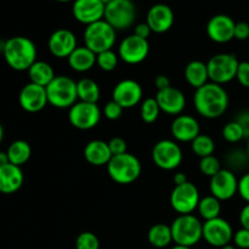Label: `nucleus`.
<instances>
[{
    "label": "nucleus",
    "mask_w": 249,
    "mask_h": 249,
    "mask_svg": "<svg viewBox=\"0 0 249 249\" xmlns=\"http://www.w3.org/2000/svg\"><path fill=\"white\" fill-rule=\"evenodd\" d=\"M212 196L219 201H229L238 192V180L229 169H221L218 174L211 178L209 182Z\"/></svg>",
    "instance_id": "14"
},
{
    "label": "nucleus",
    "mask_w": 249,
    "mask_h": 249,
    "mask_svg": "<svg viewBox=\"0 0 249 249\" xmlns=\"http://www.w3.org/2000/svg\"><path fill=\"white\" fill-rule=\"evenodd\" d=\"M48 101L56 108H71L77 102V83L67 75H56L46 87Z\"/></svg>",
    "instance_id": "5"
},
{
    "label": "nucleus",
    "mask_w": 249,
    "mask_h": 249,
    "mask_svg": "<svg viewBox=\"0 0 249 249\" xmlns=\"http://www.w3.org/2000/svg\"><path fill=\"white\" fill-rule=\"evenodd\" d=\"M240 223L243 229H247V230H249V203L246 204V206L241 209Z\"/></svg>",
    "instance_id": "46"
},
{
    "label": "nucleus",
    "mask_w": 249,
    "mask_h": 249,
    "mask_svg": "<svg viewBox=\"0 0 249 249\" xmlns=\"http://www.w3.org/2000/svg\"><path fill=\"white\" fill-rule=\"evenodd\" d=\"M150 53V44L147 39L131 34L122 40L118 48V56L128 65H138L146 60Z\"/></svg>",
    "instance_id": "12"
},
{
    "label": "nucleus",
    "mask_w": 249,
    "mask_h": 249,
    "mask_svg": "<svg viewBox=\"0 0 249 249\" xmlns=\"http://www.w3.org/2000/svg\"><path fill=\"white\" fill-rule=\"evenodd\" d=\"M2 138H4V128H2L1 123H0V143H1Z\"/></svg>",
    "instance_id": "51"
},
{
    "label": "nucleus",
    "mask_w": 249,
    "mask_h": 249,
    "mask_svg": "<svg viewBox=\"0 0 249 249\" xmlns=\"http://www.w3.org/2000/svg\"><path fill=\"white\" fill-rule=\"evenodd\" d=\"M233 245L238 249H249V230L240 229L233 233Z\"/></svg>",
    "instance_id": "39"
},
{
    "label": "nucleus",
    "mask_w": 249,
    "mask_h": 249,
    "mask_svg": "<svg viewBox=\"0 0 249 249\" xmlns=\"http://www.w3.org/2000/svg\"><path fill=\"white\" fill-rule=\"evenodd\" d=\"M31 83L46 88L56 77L53 68L45 61H36L28 70Z\"/></svg>",
    "instance_id": "27"
},
{
    "label": "nucleus",
    "mask_w": 249,
    "mask_h": 249,
    "mask_svg": "<svg viewBox=\"0 0 249 249\" xmlns=\"http://www.w3.org/2000/svg\"><path fill=\"white\" fill-rule=\"evenodd\" d=\"M84 157L88 163L95 167L107 165L111 158L113 157L108 147V142L102 140H92L85 146Z\"/></svg>",
    "instance_id": "24"
},
{
    "label": "nucleus",
    "mask_w": 249,
    "mask_h": 249,
    "mask_svg": "<svg viewBox=\"0 0 249 249\" xmlns=\"http://www.w3.org/2000/svg\"><path fill=\"white\" fill-rule=\"evenodd\" d=\"M220 249H237V248H236L235 245H231V243H229V245L224 246V247H221Z\"/></svg>",
    "instance_id": "49"
},
{
    "label": "nucleus",
    "mask_w": 249,
    "mask_h": 249,
    "mask_svg": "<svg viewBox=\"0 0 249 249\" xmlns=\"http://www.w3.org/2000/svg\"><path fill=\"white\" fill-rule=\"evenodd\" d=\"M249 38V23L247 22H237L235 26V39L246 40Z\"/></svg>",
    "instance_id": "43"
},
{
    "label": "nucleus",
    "mask_w": 249,
    "mask_h": 249,
    "mask_svg": "<svg viewBox=\"0 0 249 249\" xmlns=\"http://www.w3.org/2000/svg\"><path fill=\"white\" fill-rule=\"evenodd\" d=\"M173 180H174L175 186H178V185H182L185 184V182L189 181V180H187V177L184 174V173H177V174L174 175V178H173Z\"/></svg>",
    "instance_id": "47"
},
{
    "label": "nucleus",
    "mask_w": 249,
    "mask_h": 249,
    "mask_svg": "<svg viewBox=\"0 0 249 249\" xmlns=\"http://www.w3.org/2000/svg\"><path fill=\"white\" fill-rule=\"evenodd\" d=\"M116 29L105 19L87 26L84 31V43L88 49L97 53L112 50L116 44Z\"/></svg>",
    "instance_id": "6"
},
{
    "label": "nucleus",
    "mask_w": 249,
    "mask_h": 249,
    "mask_svg": "<svg viewBox=\"0 0 249 249\" xmlns=\"http://www.w3.org/2000/svg\"><path fill=\"white\" fill-rule=\"evenodd\" d=\"M223 136L228 142H238V141H241L246 136L245 128H243L242 124L238 121L229 122V123L224 126Z\"/></svg>",
    "instance_id": "34"
},
{
    "label": "nucleus",
    "mask_w": 249,
    "mask_h": 249,
    "mask_svg": "<svg viewBox=\"0 0 249 249\" xmlns=\"http://www.w3.org/2000/svg\"><path fill=\"white\" fill-rule=\"evenodd\" d=\"M112 97H113V101L121 105L123 108H131L136 106L142 99V88L133 79L121 80L114 87Z\"/></svg>",
    "instance_id": "18"
},
{
    "label": "nucleus",
    "mask_w": 249,
    "mask_h": 249,
    "mask_svg": "<svg viewBox=\"0 0 249 249\" xmlns=\"http://www.w3.org/2000/svg\"><path fill=\"white\" fill-rule=\"evenodd\" d=\"M105 6L101 0H74L72 14L77 21L89 26L104 19Z\"/></svg>",
    "instance_id": "17"
},
{
    "label": "nucleus",
    "mask_w": 249,
    "mask_h": 249,
    "mask_svg": "<svg viewBox=\"0 0 249 249\" xmlns=\"http://www.w3.org/2000/svg\"><path fill=\"white\" fill-rule=\"evenodd\" d=\"M196 111L202 117L215 119L223 116L229 107V95L223 85L216 83H207L196 89L194 96Z\"/></svg>",
    "instance_id": "1"
},
{
    "label": "nucleus",
    "mask_w": 249,
    "mask_h": 249,
    "mask_svg": "<svg viewBox=\"0 0 249 249\" xmlns=\"http://www.w3.org/2000/svg\"><path fill=\"white\" fill-rule=\"evenodd\" d=\"M146 23L155 33H165L174 23V12L168 5L156 4L148 10Z\"/></svg>",
    "instance_id": "21"
},
{
    "label": "nucleus",
    "mask_w": 249,
    "mask_h": 249,
    "mask_svg": "<svg viewBox=\"0 0 249 249\" xmlns=\"http://www.w3.org/2000/svg\"><path fill=\"white\" fill-rule=\"evenodd\" d=\"M199 201L201 198L198 189L190 181L175 186L170 195V204L180 215L194 213V211H196L198 207Z\"/></svg>",
    "instance_id": "9"
},
{
    "label": "nucleus",
    "mask_w": 249,
    "mask_h": 249,
    "mask_svg": "<svg viewBox=\"0 0 249 249\" xmlns=\"http://www.w3.org/2000/svg\"><path fill=\"white\" fill-rule=\"evenodd\" d=\"M155 85H156V88L158 89V91H160V90L167 89V88L172 87V84H170V79L164 74H160L156 77Z\"/></svg>",
    "instance_id": "45"
},
{
    "label": "nucleus",
    "mask_w": 249,
    "mask_h": 249,
    "mask_svg": "<svg viewBox=\"0 0 249 249\" xmlns=\"http://www.w3.org/2000/svg\"><path fill=\"white\" fill-rule=\"evenodd\" d=\"M247 156L249 158V140H248V145H247Z\"/></svg>",
    "instance_id": "53"
},
{
    "label": "nucleus",
    "mask_w": 249,
    "mask_h": 249,
    "mask_svg": "<svg viewBox=\"0 0 249 249\" xmlns=\"http://www.w3.org/2000/svg\"><path fill=\"white\" fill-rule=\"evenodd\" d=\"M185 78H186V82L195 89L203 87L208 83L209 79L207 63L198 60L191 61L185 68Z\"/></svg>",
    "instance_id": "26"
},
{
    "label": "nucleus",
    "mask_w": 249,
    "mask_h": 249,
    "mask_svg": "<svg viewBox=\"0 0 249 249\" xmlns=\"http://www.w3.org/2000/svg\"><path fill=\"white\" fill-rule=\"evenodd\" d=\"M56 1H60V2H68V1H74V0H56Z\"/></svg>",
    "instance_id": "52"
},
{
    "label": "nucleus",
    "mask_w": 249,
    "mask_h": 249,
    "mask_svg": "<svg viewBox=\"0 0 249 249\" xmlns=\"http://www.w3.org/2000/svg\"><path fill=\"white\" fill-rule=\"evenodd\" d=\"M68 63L75 72H87L96 63V53H92L87 46H78L68 57Z\"/></svg>",
    "instance_id": "25"
},
{
    "label": "nucleus",
    "mask_w": 249,
    "mask_h": 249,
    "mask_svg": "<svg viewBox=\"0 0 249 249\" xmlns=\"http://www.w3.org/2000/svg\"><path fill=\"white\" fill-rule=\"evenodd\" d=\"M24 181L23 172L21 167L7 163L0 165V192L4 195H11L18 191Z\"/></svg>",
    "instance_id": "23"
},
{
    "label": "nucleus",
    "mask_w": 249,
    "mask_h": 249,
    "mask_svg": "<svg viewBox=\"0 0 249 249\" xmlns=\"http://www.w3.org/2000/svg\"><path fill=\"white\" fill-rule=\"evenodd\" d=\"M221 169H223V168H221L220 160H219L215 156H208V157L201 158V160H199V170H201L204 175H207V177H214V175L218 174Z\"/></svg>",
    "instance_id": "36"
},
{
    "label": "nucleus",
    "mask_w": 249,
    "mask_h": 249,
    "mask_svg": "<svg viewBox=\"0 0 249 249\" xmlns=\"http://www.w3.org/2000/svg\"><path fill=\"white\" fill-rule=\"evenodd\" d=\"M9 162V157H7L6 152H0V165L7 164Z\"/></svg>",
    "instance_id": "48"
},
{
    "label": "nucleus",
    "mask_w": 249,
    "mask_h": 249,
    "mask_svg": "<svg viewBox=\"0 0 249 249\" xmlns=\"http://www.w3.org/2000/svg\"><path fill=\"white\" fill-rule=\"evenodd\" d=\"M2 53L7 65L15 71H28L36 61V44L26 36H12L5 41Z\"/></svg>",
    "instance_id": "2"
},
{
    "label": "nucleus",
    "mask_w": 249,
    "mask_h": 249,
    "mask_svg": "<svg viewBox=\"0 0 249 249\" xmlns=\"http://www.w3.org/2000/svg\"><path fill=\"white\" fill-rule=\"evenodd\" d=\"M119 56L113 50H107L96 55V63L105 72H112L118 65Z\"/></svg>",
    "instance_id": "35"
},
{
    "label": "nucleus",
    "mask_w": 249,
    "mask_h": 249,
    "mask_svg": "<svg viewBox=\"0 0 249 249\" xmlns=\"http://www.w3.org/2000/svg\"><path fill=\"white\" fill-rule=\"evenodd\" d=\"M107 172L114 182L128 185L138 180L141 174V163L131 153L125 152L111 158L107 164Z\"/></svg>",
    "instance_id": "4"
},
{
    "label": "nucleus",
    "mask_w": 249,
    "mask_h": 249,
    "mask_svg": "<svg viewBox=\"0 0 249 249\" xmlns=\"http://www.w3.org/2000/svg\"><path fill=\"white\" fill-rule=\"evenodd\" d=\"M108 147L111 150L112 156L123 155L126 152V142L122 138H113L109 140Z\"/></svg>",
    "instance_id": "41"
},
{
    "label": "nucleus",
    "mask_w": 249,
    "mask_h": 249,
    "mask_svg": "<svg viewBox=\"0 0 249 249\" xmlns=\"http://www.w3.org/2000/svg\"><path fill=\"white\" fill-rule=\"evenodd\" d=\"M232 226L223 218H215L203 223V238L208 245L221 248L229 245L233 237Z\"/></svg>",
    "instance_id": "13"
},
{
    "label": "nucleus",
    "mask_w": 249,
    "mask_h": 249,
    "mask_svg": "<svg viewBox=\"0 0 249 249\" xmlns=\"http://www.w3.org/2000/svg\"><path fill=\"white\" fill-rule=\"evenodd\" d=\"M6 153L7 157H9V162L11 164L21 167V165L26 164L29 160V158H31L32 148L27 141L16 140L9 146Z\"/></svg>",
    "instance_id": "28"
},
{
    "label": "nucleus",
    "mask_w": 249,
    "mask_h": 249,
    "mask_svg": "<svg viewBox=\"0 0 249 249\" xmlns=\"http://www.w3.org/2000/svg\"><path fill=\"white\" fill-rule=\"evenodd\" d=\"M77 94L79 101L97 104L100 99L99 84L90 78H83L77 83Z\"/></svg>",
    "instance_id": "30"
},
{
    "label": "nucleus",
    "mask_w": 249,
    "mask_h": 249,
    "mask_svg": "<svg viewBox=\"0 0 249 249\" xmlns=\"http://www.w3.org/2000/svg\"><path fill=\"white\" fill-rule=\"evenodd\" d=\"M136 7L131 0H111L105 6L104 19L116 31H123L134 24Z\"/></svg>",
    "instance_id": "7"
},
{
    "label": "nucleus",
    "mask_w": 249,
    "mask_h": 249,
    "mask_svg": "<svg viewBox=\"0 0 249 249\" xmlns=\"http://www.w3.org/2000/svg\"><path fill=\"white\" fill-rule=\"evenodd\" d=\"M175 245L192 247L203 238V224L192 214L179 215L170 225Z\"/></svg>",
    "instance_id": "3"
},
{
    "label": "nucleus",
    "mask_w": 249,
    "mask_h": 249,
    "mask_svg": "<svg viewBox=\"0 0 249 249\" xmlns=\"http://www.w3.org/2000/svg\"><path fill=\"white\" fill-rule=\"evenodd\" d=\"M160 108L157 104V100L155 97H148L141 104L140 116L145 123H155L160 116Z\"/></svg>",
    "instance_id": "33"
},
{
    "label": "nucleus",
    "mask_w": 249,
    "mask_h": 249,
    "mask_svg": "<svg viewBox=\"0 0 249 249\" xmlns=\"http://www.w3.org/2000/svg\"><path fill=\"white\" fill-rule=\"evenodd\" d=\"M236 79L238 80L242 87L249 89V62L248 61H242L238 66L237 74H236Z\"/></svg>",
    "instance_id": "40"
},
{
    "label": "nucleus",
    "mask_w": 249,
    "mask_h": 249,
    "mask_svg": "<svg viewBox=\"0 0 249 249\" xmlns=\"http://www.w3.org/2000/svg\"><path fill=\"white\" fill-rule=\"evenodd\" d=\"M240 61L233 53H218L207 62L209 79L216 84H226L235 79Z\"/></svg>",
    "instance_id": "8"
},
{
    "label": "nucleus",
    "mask_w": 249,
    "mask_h": 249,
    "mask_svg": "<svg viewBox=\"0 0 249 249\" xmlns=\"http://www.w3.org/2000/svg\"><path fill=\"white\" fill-rule=\"evenodd\" d=\"M75 249H100V241L94 232L85 231L78 235Z\"/></svg>",
    "instance_id": "37"
},
{
    "label": "nucleus",
    "mask_w": 249,
    "mask_h": 249,
    "mask_svg": "<svg viewBox=\"0 0 249 249\" xmlns=\"http://www.w3.org/2000/svg\"><path fill=\"white\" fill-rule=\"evenodd\" d=\"M151 33H152V31H151L150 26H148L146 22L136 24L135 28H134V34L138 36H140V38H143V39H147L148 36H150Z\"/></svg>",
    "instance_id": "44"
},
{
    "label": "nucleus",
    "mask_w": 249,
    "mask_h": 249,
    "mask_svg": "<svg viewBox=\"0 0 249 249\" xmlns=\"http://www.w3.org/2000/svg\"><path fill=\"white\" fill-rule=\"evenodd\" d=\"M101 1H102V2H104V4H105V5H106V4H107V2H109V1H111V0H101Z\"/></svg>",
    "instance_id": "54"
},
{
    "label": "nucleus",
    "mask_w": 249,
    "mask_h": 249,
    "mask_svg": "<svg viewBox=\"0 0 249 249\" xmlns=\"http://www.w3.org/2000/svg\"><path fill=\"white\" fill-rule=\"evenodd\" d=\"M191 148L195 155L198 156L199 158H204L213 155L214 150H215V142L209 135L199 134L191 142Z\"/></svg>",
    "instance_id": "32"
},
{
    "label": "nucleus",
    "mask_w": 249,
    "mask_h": 249,
    "mask_svg": "<svg viewBox=\"0 0 249 249\" xmlns=\"http://www.w3.org/2000/svg\"><path fill=\"white\" fill-rule=\"evenodd\" d=\"M197 211H198L199 216L204 219V221L212 220V219L219 218L220 215L221 203L214 196H207L199 201Z\"/></svg>",
    "instance_id": "31"
},
{
    "label": "nucleus",
    "mask_w": 249,
    "mask_h": 249,
    "mask_svg": "<svg viewBox=\"0 0 249 249\" xmlns=\"http://www.w3.org/2000/svg\"><path fill=\"white\" fill-rule=\"evenodd\" d=\"M236 22L228 15H215L207 24V34L215 43L225 44L235 38Z\"/></svg>",
    "instance_id": "16"
},
{
    "label": "nucleus",
    "mask_w": 249,
    "mask_h": 249,
    "mask_svg": "<svg viewBox=\"0 0 249 249\" xmlns=\"http://www.w3.org/2000/svg\"><path fill=\"white\" fill-rule=\"evenodd\" d=\"M147 238L155 248H165L173 242L172 229L165 224H156L148 231Z\"/></svg>",
    "instance_id": "29"
},
{
    "label": "nucleus",
    "mask_w": 249,
    "mask_h": 249,
    "mask_svg": "<svg viewBox=\"0 0 249 249\" xmlns=\"http://www.w3.org/2000/svg\"><path fill=\"white\" fill-rule=\"evenodd\" d=\"M19 106L29 113H36L49 104L46 88L34 83H28L21 89L18 95Z\"/></svg>",
    "instance_id": "15"
},
{
    "label": "nucleus",
    "mask_w": 249,
    "mask_h": 249,
    "mask_svg": "<svg viewBox=\"0 0 249 249\" xmlns=\"http://www.w3.org/2000/svg\"><path fill=\"white\" fill-rule=\"evenodd\" d=\"M160 111L170 116H180L186 107V99L181 90L174 87L160 90L155 97Z\"/></svg>",
    "instance_id": "20"
},
{
    "label": "nucleus",
    "mask_w": 249,
    "mask_h": 249,
    "mask_svg": "<svg viewBox=\"0 0 249 249\" xmlns=\"http://www.w3.org/2000/svg\"><path fill=\"white\" fill-rule=\"evenodd\" d=\"M238 195L243 201L249 203V173H246L240 180H238Z\"/></svg>",
    "instance_id": "42"
},
{
    "label": "nucleus",
    "mask_w": 249,
    "mask_h": 249,
    "mask_svg": "<svg viewBox=\"0 0 249 249\" xmlns=\"http://www.w3.org/2000/svg\"><path fill=\"white\" fill-rule=\"evenodd\" d=\"M123 107L121 105L117 104L116 101H109L107 102L106 106L104 108V114L106 116L107 119L109 121H117V119L121 118V116L123 114Z\"/></svg>",
    "instance_id": "38"
},
{
    "label": "nucleus",
    "mask_w": 249,
    "mask_h": 249,
    "mask_svg": "<svg viewBox=\"0 0 249 249\" xmlns=\"http://www.w3.org/2000/svg\"><path fill=\"white\" fill-rule=\"evenodd\" d=\"M152 160L163 170H174L181 164L182 151L175 141L160 140L152 150Z\"/></svg>",
    "instance_id": "11"
},
{
    "label": "nucleus",
    "mask_w": 249,
    "mask_h": 249,
    "mask_svg": "<svg viewBox=\"0 0 249 249\" xmlns=\"http://www.w3.org/2000/svg\"><path fill=\"white\" fill-rule=\"evenodd\" d=\"M70 123L79 130L95 128L101 119V111L97 104L77 101L68 112Z\"/></svg>",
    "instance_id": "10"
},
{
    "label": "nucleus",
    "mask_w": 249,
    "mask_h": 249,
    "mask_svg": "<svg viewBox=\"0 0 249 249\" xmlns=\"http://www.w3.org/2000/svg\"><path fill=\"white\" fill-rule=\"evenodd\" d=\"M172 249H191V247H186V246H180V245H175Z\"/></svg>",
    "instance_id": "50"
},
{
    "label": "nucleus",
    "mask_w": 249,
    "mask_h": 249,
    "mask_svg": "<svg viewBox=\"0 0 249 249\" xmlns=\"http://www.w3.org/2000/svg\"><path fill=\"white\" fill-rule=\"evenodd\" d=\"M48 46L50 53L55 57L68 58L71 53L78 48L77 38L70 29L61 28L51 34L48 41Z\"/></svg>",
    "instance_id": "19"
},
{
    "label": "nucleus",
    "mask_w": 249,
    "mask_h": 249,
    "mask_svg": "<svg viewBox=\"0 0 249 249\" xmlns=\"http://www.w3.org/2000/svg\"><path fill=\"white\" fill-rule=\"evenodd\" d=\"M173 136L181 142H192L199 135V123L189 114H180L173 121L170 126Z\"/></svg>",
    "instance_id": "22"
}]
</instances>
